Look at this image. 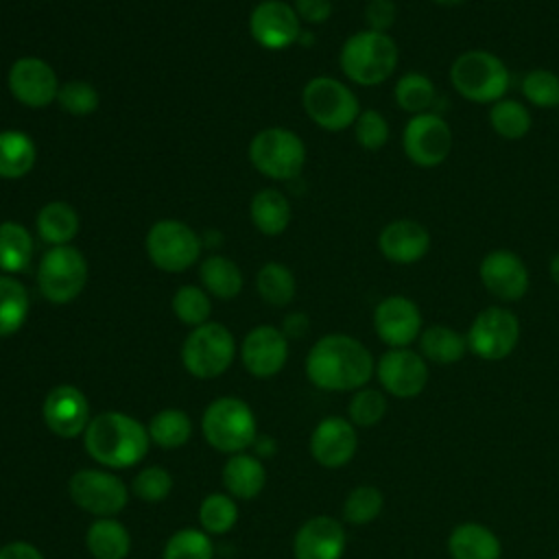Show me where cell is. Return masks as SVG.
<instances>
[{"label":"cell","mask_w":559,"mask_h":559,"mask_svg":"<svg viewBox=\"0 0 559 559\" xmlns=\"http://www.w3.org/2000/svg\"><path fill=\"white\" fill-rule=\"evenodd\" d=\"M373 369L371 352L358 338L347 334L321 336L306 356V376L323 391L362 389Z\"/></svg>","instance_id":"1"},{"label":"cell","mask_w":559,"mask_h":559,"mask_svg":"<svg viewBox=\"0 0 559 559\" xmlns=\"http://www.w3.org/2000/svg\"><path fill=\"white\" fill-rule=\"evenodd\" d=\"M87 454L111 469L138 465L148 452V428L135 417L118 411H105L90 419L83 432Z\"/></svg>","instance_id":"2"},{"label":"cell","mask_w":559,"mask_h":559,"mask_svg":"<svg viewBox=\"0 0 559 559\" xmlns=\"http://www.w3.org/2000/svg\"><path fill=\"white\" fill-rule=\"evenodd\" d=\"M400 61V48L389 33L358 31L349 35L338 55L343 74L362 87L382 85L393 76Z\"/></svg>","instance_id":"3"},{"label":"cell","mask_w":559,"mask_h":559,"mask_svg":"<svg viewBox=\"0 0 559 559\" xmlns=\"http://www.w3.org/2000/svg\"><path fill=\"white\" fill-rule=\"evenodd\" d=\"M450 83L461 98L476 105H493L507 96L511 74L498 55L474 48L461 52L452 61Z\"/></svg>","instance_id":"4"},{"label":"cell","mask_w":559,"mask_h":559,"mask_svg":"<svg viewBox=\"0 0 559 559\" xmlns=\"http://www.w3.org/2000/svg\"><path fill=\"white\" fill-rule=\"evenodd\" d=\"M201 428L207 443L227 454H238L258 439L253 411L247 402L231 395L210 402L203 413Z\"/></svg>","instance_id":"5"},{"label":"cell","mask_w":559,"mask_h":559,"mask_svg":"<svg viewBox=\"0 0 559 559\" xmlns=\"http://www.w3.org/2000/svg\"><path fill=\"white\" fill-rule=\"evenodd\" d=\"M301 103L308 118L325 131H343L354 127L360 103L356 94L334 76H314L301 92Z\"/></svg>","instance_id":"6"},{"label":"cell","mask_w":559,"mask_h":559,"mask_svg":"<svg viewBox=\"0 0 559 559\" xmlns=\"http://www.w3.org/2000/svg\"><path fill=\"white\" fill-rule=\"evenodd\" d=\"M249 159L269 179H295L306 164L304 140L284 127H269L249 142Z\"/></svg>","instance_id":"7"},{"label":"cell","mask_w":559,"mask_h":559,"mask_svg":"<svg viewBox=\"0 0 559 559\" xmlns=\"http://www.w3.org/2000/svg\"><path fill=\"white\" fill-rule=\"evenodd\" d=\"M236 356V341L223 323L197 325L183 341L181 362L194 378L210 380L225 373Z\"/></svg>","instance_id":"8"},{"label":"cell","mask_w":559,"mask_h":559,"mask_svg":"<svg viewBox=\"0 0 559 559\" xmlns=\"http://www.w3.org/2000/svg\"><path fill=\"white\" fill-rule=\"evenodd\" d=\"M87 282V262L70 245L50 247L37 269V288L50 304H68L81 295Z\"/></svg>","instance_id":"9"},{"label":"cell","mask_w":559,"mask_h":559,"mask_svg":"<svg viewBox=\"0 0 559 559\" xmlns=\"http://www.w3.org/2000/svg\"><path fill=\"white\" fill-rule=\"evenodd\" d=\"M454 135L448 120L437 111L411 116L402 131V151L419 168H437L452 153Z\"/></svg>","instance_id":"10"},{"label":"cell","mask_w":559,"mask_h":559,"mask_svg":"<svg viewBox=\"0 0 559 559\" xmlns=\"http://www.w3.org/2000/svg\"><path fill=\"white\" fill-rule=\"evenodd\" d=\"M146 253L157 269L166 273H181L199 260L201 240L186 223L164 218L148 229Z\"/></svg>","instance_id":"11"},{"label":"cell","mask_w":559,"mask_h":559,"mask_svg":"<svg viewBox=\"0 0 559 559\" xmlns=\"http://www.w3.org/2000/svg\"><path fill=\"white\" fill-rule=\"evenodd\" d=\"M467 347L483 360H502L507 358L520 341V321L504 306H489L480 310L469 330Z\"/></svg>","instance_id":"12"},{"label":"cell","mask_w":559,"mask_h":559,"mask_svg":"<svg viewBox=\"0 0 559 559\" xmlns=\"http://www.w3.org/2000/svg\"><path fill=\"white\" fill-rule=\"evenodd\" d=\"M68 491L79 509L96 518H114L127 507L129 500L127 485L116 474L105 469L74 472L68 483Z\"/></svg>","instance_id":"13"},{"label":"cell","mask_w":559,"mask_h":559,"mask_svg":"<svg viewBox=\"0 0 559 559\" xmlns=\"http://www.w3.org/2000/svg\"><path fill=\"white\" fill-rule=\"evenodd\" d=\"M480 284L498 301H518L526 295L531 275L524 260L511 249H491L478 264Z\"/></svg>","instance_id":"14"},{"label":"cell","mask_w":559,"mask_h":559,"mask_svg":"<svg viewBox=\"0 0 559 559\" xmlns=\"http://www.w3.org/2000/svg\"><path fill=\"white\" fill-rule=\"evenodd\" d=\"M13 98L26 107H46L57 100L59 81L48 61L39 57H20L9 68L7 76Z\"/></svg>","instance_id":"15"},{"label":"cell","mask_w":559,"mask_h":559,"mask_svg":"<svg viewBox=\"0 0 559 559\" xmlns=\"http://www.w3.org/2000/svg\"><path fill=\"white\" fill-rule=\"evenodd\" d=\"M251 37L266 50H284L301 35V20L282 0H264L249 15Z\"/></svg>","instance_id":"16"},{"label":"cell","mask_w":559,"mask_h":559,"mask_svg":"<svg viewBox=\"0 0 559 559\" xmlns=\"http://www.w3.org/2000/svg\"><path fill=\"white\" fill-rule=\"evenodd\" d=\"M380 384L395 397H415L428 382V367L421 354L408 347H391L376 365Z\"/></svg>","instance_id":"17"},{"label":"cell","mask_w":559,"mask_h":559,"mask_svg":"<svg viewBox=\"0 0 559 559\" xmlns=\"http://www.w3.org/2000/svg\"><path fill=\"white\" fill-rule=\"evenodd\" d=\"M44 424L61 439H74L90 424V402L85 393L72 384H59L48 391L41 406Z\"/></svg>","instance_id":"18"},{"label":"cell","mask_w":559,"mask_h":559,"mask_svg":"<svg viewBox=\"0 0 559 559\" xmlns=\"http://www.w3.org/2000/svg\"><path fill=\"white\" fill-rule=\"evenodd\" d=\"M373 328L389 347H408L421 334L419 306L404 295H389L373 310Z\"/></svg>","instance_id":"19"},{"label":"cell","mask_w":559,"mask_h":559,"mask_svg":"<svg viewBox=\"0 0 559 559\" xmlns=\"http://www.w3.org/2000/svg\"><path fill=\"white\" fill-rule=\"evenodd\" d=\"M240 358L251 376L271 378L286 365L288 338L273 325H258L245 336Z\"/></svg>","instance_id":"20"},{"label":"cell","mask_w":559,"mask_h":559,"mask_svg":"<svg viewBox=\"0 0 559 559\" xmlns=\"http://www.w3.org/2000/svg\"><path fill=\"white\" fill-rule=\"evenodd\" d=\"M378 249L393 264H415L430 251V231L415 218H395L380 229Z\"/></svg>","instance_id":"21"},{"label":"cell","mask_w":559,"mask_h":559,"mask_svg":"<svg viewBox=\"0 0 559 559\" xmlns=\"http://www.w3.org/2000/svg\"><path fill=\"white\" fill-rule=\"evenodd\" d=\"M358 448L354 424L343 417H325L310 437V454L323 467H341L352 461Z\"/></svg>","instance_id":"22"},{"label":"cell","mask_w":559,"mask_h":559,"mask_svg":"<svg viewBox=\"0 0 559 559\" xmlns=\"http://www.w3.org/2000/svg\"><path fill=\"white\" fill-rule=\"evenodd\" d=\"M295 559H341L345 552V528L330 515L306 520L295 533Z\"/></svg>","instance_id":"23"},{"label":"cell","mask_w":559,"mask_h":559,"mask_svg":"<svg viewBox=\"0 0 559 559\" xmlns=\"http://www.w3.org/2000/svg\"><path fill=\"white\" fill-rule=\"evenodd\" d=\"M223 485L231 498H255L266 485V472L262 461L245 452L231 454L223 467Z\"/></svg>","instance_id":"24"},{"label":"cell","mask_w":559,"mask_h":559,"mask_svg":"<svg viewBox=\"0 0 559 559\" xmlns=\"http://www.w3.org/2000/svg\"><path fill=\"white\" fill-rule=\"evenodd\" d=\"M448 550L452 559H500L502 552L498 537L476 522L459 524L450 533Z\"/></svg>","instance_id":"25"},{"label":"cell","mask_w":559,"mask_h":559,"mask_svg":"<svg viewBox=\"0 0 559 559\" xmlns=\"http://www.w3.org/2000/svg\"><path fill=\"white\" fill-rule=\"evenodd\" d=\"M87 550L94 559H127L131 550V535L114 518H98L85 535Z\"/></svg>","instance_id":"26"},{"label":"cell","mask_w":559,"mask_h":559,"mask_svg":"<svg viewBox=\"0 0 559 559\" xmlns=\"http://www.w3.org/2000/svg\"><path fill=\"white\" fill-rule=\"evenodd\" d=\"M249 216L264 236H280L290 223V203L280 190L264 188L253 194Z\"/></svg>","instance_id":"27"},{"label":"cell","mask_w":559,"mask_h":559,"mask_svg":"<svg viewBox=\"0 0 559 559\" xmlns=\"http://www.w3.org/2000/svg\"><path fill=\"white\" fill-rule=\"evenodd\" d=\"M35 225L44 242L59 247V245H68L79 234L81 221L76 210L70 203L50 201L39 210Z\"/></svg>","instance_id":"28"},{"label":"cell","mask_w":559,"mask_h":559,"mask_svg":"<svg viewBox=\"0 0 559 559\" xmlns=\"http://www.w3.org/2000/svg\"><path fill=\"white\" fill-rule=\"evenodd\" d=\"M419 349H421V356L428 358L430 362L452 365V362H459L469 347H467V336H463L450 325L437 323L421 330Z\"/></svg>","instance_id":"29"},{"label":"cell","mask_w":559,"mask_h":559,"mask_svg":"<svg viewBox=\"0 0 559 559\" xmlns=\"http://www.w3.org/2000/svg\"><path fill=\"white\" fill-rule=\"evenodd\" d=\"M35 159H37V148L26 133L17 129L0 131V177L2 179H20L28 175L35 166Z\"/></svg>","instance_id":"30"},{"label":"cell","mask_w":559,"mask_h":559,"mask_svg":"<svg viewBox=\"0 0 559 559\" xmlns=\"http://www.w3.org/2000/svg\"><path fill=\"white\" fill-rule=\"evenodd\" d=\"M393 98L402 111L417 116L432 111V105L437 100V87L424 72H404L395 81Z\"/></svg>","instance_id":"31"},{"label":"cell","mask_w":559,"mask_h":559,"mask_svg":"<svg viewBox=\"0 0 559 559\" xmlns=\"http://www.w3.org/2000/svg\"><path fill=\"white\" fill-rule=\"evenodd\" d=\"M199 277L205 290L218 299H231L242 290V273L225 255H207L199 266Z\"/></svg>","instance_id":"32"},{"label":"cell","mask_w":559,"mask_h":559,"mask_svg":"<svg viewBox=\"0 0 559 559\" xmlns=\"http://www.w3.org/2000/svg\"><path fill=\"white\" fill-rule=\"evenodd\" d=\"M33 258V238L28 229L15 221L0 223V271L20 273Z\"/></svg>","instance_id":"33"},{"label":"cell","mask_w":559,"mask_h":559,"mask_svg":"<svg viewBox=\"0 0 559 559\" xmlns=\"http://www.w3.org/2000/svg\"><path fill=\"white\" fill-rule=\"evenodd\" d=\"M28 317V293L22 282L0 273V336L15 334Z\"/></svg>","instance_id":"34"},{"label":"cell","mask_w":559,"mask_h":559,"mask_svg":"<svg viewBox=\"0 0 559 559\" xmlns=\"http://www.w3.org/2000/svg\"><path fill=\"white\" fill-rule=\"evenodd\" d=\"M489 124L496 135L504 140H522L533 124L531 111L515 98H500L489 109Z\"/></svg>","instance_id":"35"},{"label":"cell","mask_w":559,"mask_h":559,"mask_svg":"<svg viewBox=\"0 0 559 559\" xmlns=\"http://www.w3.org/2000/svg\"><path fill=\"white\" fill-rule=\"evenodd\" d=\"M192 435L190 417L179 408H164L148 421V437L159 448H181Z\"/></svg>","instance_id":"36"},{"label":"cell","mask_w":559,"mask_h":559,"mask_svg":"<svg viewBox=\"0 0 559 559\" xmlns=\"http://www.w3.org/2000/svg\"><path fill=\"white\" fill-rule=\"evenodd\" d=\"M255 286L260 297L271 306H286L293 301L297 284L295 275L288 266L280 262H266L255 277Z\"/></svg>","instance_id":"37"},{"label":"cell","mask_w":559,"mask_h":559,"mask_svg":"<svg viewBox=\"0 0 559 559\" xmlns=\"http://www.w3.org/2000/svg\"><path fill=\"white\" fill-rule=\"evenodd\" d=\"M238 520V507L227 493H210L199 507V522L205 533L223 535L234 528Z\"/></svg>","instance_id":"38"},{"label":"cell","mask_w":559,"mask_h":559,"mask_svg":"<svg viewBox=\"0 0 559 559\" xmlns=\"http://www.w3.org/2000/svg\"><path fill=\"white\" fill-rule=\"evenodd\" d=\"M214 546L205 531L181 528L164 546L162 559H212Z\"/></svg>","instance_id":"39"},{"label":"cell","mask_w":559,"mask_h":559,"mask_svg":"<svg viewBox=\"0 0 559 559\" xmlns=\"http://www.w3.org/2000/svg\"><path fill=\"white\" fill-rule=\"evenodd\" d=\"M173 312L181 323L197 328V325L207 323V317L212 312V304H210V297L203 288L186 284L173 297Z\"/></svg>","instance_id":"40"},{"label":"cell","mask_w":559,"mask_h":559,"mask_svg":"<svg viewBox=\"0 0 559 559\" xmlns=\"http://www.w3.org/2000/svg\"><path fill=\"white\" fill-rule=\"evenodd\" d=\"M522 94L526 103L539 109H552L559 105V76L552 70L535 68L524 74Z\"/></svg>","instance_id":"41"},{"label":"cell","mask_w":559,"mask_h":559,"mask_svg":"<svg viewBox=\"0 0 559 559\" xmlns=\"http://www.w3.org/2000/svg\"><path fill=\"white\" fill-rule=\"evenodd\" d=\"M384 498L380 493V489H376L373 485H360L356 489L349 491V496L345 498L343 504V518L349 524H369L371 520H376L382 511Z\"/></svg>","instance_id":"42"},{"label":"cell","mask_w":559,"mask_h":559,"mask_svg":"<svg viewBox=\"0 0 559 559\" xmlns=\"http://www.w3.org/2000/svg\"><path fill=\"white\" fill-rule=\"evenodd\" d=\"M389 122L378 109H362L354 122L356 142L365 151H380L389 142Z\"/></svg>","instance_id":"43"},{"label":"cell","mask_w":559,"mask_h":559,"mask_svg":"<svg viewBox=\"0 0 559 559\" xmlns=\"http://www.w3.org/2000/svg\"><path fill=\"white\" fill-rule=\"evenodd\" d=\"M59 105L72 116H90L98 107V92L87 81H66L57 94Z\"/></svg>","instance_id":"44"},{"label":"cell","mask_w":559,"mask_h":559,"mask_svg":"<svg viewBox=\"0 0 559 559\" xmlns=\"http://www.w3.org/2000/svg\"><path fill=\"white\" fill-rule=\"evenodd\" d=\"M131 489L144 502H159L170 493L173 476L159 465H148L135 474Z\"/></svg>","instance_id":"45"},{"label":"cell","mask_w":559,"mask_h":559,"mask_svg":"<svg viewBox=\"0 0 559 559\" xmlns=\"http://www.w3.org/2000/svg\"><path fill=\"white\" fill-rule=\"evenodd\" d=\"M349 419L356 426H376L386 413V400L376 389H358L349 402Z\"/></svg>","instance_id":"46"},{"label":"cell","mask_w":559,"mask_h":559,"mask_svg":"<svg viewBox=\"0 0 559 559\" xmlns=\"http://www.w3.org/2000/svg\"><path fill=\"white\" fill-rule=\"evenodd\" d=\"M365 22L369 31L389 33L397 22V4L395 0H369L365 4Z\"/></svg>","instance_id":"47"},{"label":"cell","mask_w":559,"mask_h":559,"mask_svg":"<svg viewBox=\"0 0 559 559\" xmlns=\"http://www.w3.org/2000/svg\"><path fill=\"white\" fill-rule=\"evenodd\" d=\"M295 13L308 24H321L332 15V0H295Z\"/></svg>","instance_id":"48"},{"label":"cell","mask_w":559,"mask_h":559,"mask_svg":"<svg viewBox=\"0 0 559 559\" xmlns=\"http://www.w3.org/2000/svg\"><path fill=\"white\" fill-rule=\"evenodd\" d=\"M0 559H44V555L28 542H11L0 548Z\"/></svg>","instance_id":"49"},{"label":"cell","mask_w":559,"mask_h":559,"mask_svg":"<svg viewBox=\"0 0 559 559\" xmlns=\"http://www.w3.org/2000/svg\"><path fill=\"white\" fill-rule=\"evenodd\" d=\"M308 330V317L304 314V312H293V314H288L286 319H284V328H282V332H284V336L288 338V336H301L304 332Z\"/></svg>","instance_id":"50"},{"label":"cell","mask_w":559,"mask_h":559,"mask_svg":"<svg viewBox=\"0 0 559 559\" xmlns=\"http://www.w3.org/2000/svg\"><path fill=\"white\" fill-rule=\"evenodd\" d=\"M253 448H255V452H258L260 456H273V454H275V441L269 439V437H258V439L253 441Z\"/></svg>","instance_id":"51"},{"label":"cell","mask_w":559,"mask_h":559,"mask_svg":"<svg viewBox=\"0 0 559 559\" xmlns=\"http://www.w3.org/2000/svg\"><path fill=\"white\" fill-rule=\"evenodd\" d=\"M548 273H550V280L555 282V286H559V253H555L548 262Z\"/></svg>","instance_id":"52"},{"label":"cell","mask_w":559,"mask_h":559,"mask_svg":"<svg viewBox=\"0 0 559 559\" xmlns=\"http://www.w3.org/2000/svg\"><path fill=\"white\" fill-rule=\"evenodd\" d=\"M432 2L439 7H459V4H465L467 0H432Z\"/></svg>","instance_id":"53"},{"label":"cell","mask_w":559,"mask_h":559,"mask_svg":"<svg viewBox=\"0 0 559 559\" xmlns=\"http://www.w3.org/2000/svg\"><path fill=\"white\" fill-rule=\"evenodd\" d=\"M555 559H559V557H555Z\"/></svg>","instance_id":"54"}]
</instances>
